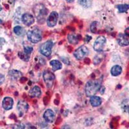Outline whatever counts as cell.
<instances>
[{
    "label": "cell",
    "instance_id": "1",
    "mask_svg": "<svg viewBox=\"0 0 129 129\" xmlns=\"http://www.w3.org/2000/svg\"><path fill=\"white\" fill-rule=\"evenodd\" d=\"M101 88V82L98 79L90 80L85 85V93L88 97L94 96Z\"/></svg>",
    "mask_w": 129,
    "mask_h": 129
},
{
    "label": "cell",
    "instance_id": "2",
    "mask_svg": "<svg viewBox=\"0 0 129 129\" xmlns=\"http://www.w3.org/2000/svg\"><path fill=\"white\" fill-rule=\"evenodd\" d=\"M27 38L28 41L32 43H37L40 42L42 39L41 32L38 29H33L28 31L27 32Z\"/></svg>",
    "mask_w": 129,
    "mask_h": 129
},
{
    "label": "cell",
    "instance_id": "3",
    "mask_svg": "<svg viewBox=\"0 0 129 129\" xmlns=\"http://www.w3.org/2000/svg\"><path fill=\"white\" fill-rule=\"evenodd\" d=\"M53 42L52 41H47L43 44L41 45L40 47V52L43 56H50L52 53V49L53 47Z\"/></svg>",
    "mask_w": 129,
    "mask_h": 129
},
{
    "label": "cell",
    "instance_id": "4",
    "mask_svg": "<svg viewBox=\"0 0 129 129\" xmlns=\"http://www.w3.org/2000/svg\"><path fill=\"white\" fill-rule=\"evenodd\" d=\"M36 9H37V10H34V13L38 21L40 23H43L47 16V9L42 5H41V7H39V5H38V8H36Z\"/></svg>",
    "mask_w": 129,
    "mask_h": 129
},
{
    "label": "cell",
    "instance_id": "5",
    "mask_svg": "<svg viewBox=\"0 0 129 129\" xmlns=\"http://www.w3.org/2000/svg\"><path fill=\"white\" fill-rule=\"evenodd\" d=\"M105 43L106 38L103 36H101L96 39L94 43L93 48H94L95 51L98 52H101L103 50Z\"/></svg>",
    "mask_w": 129,
    "mask_h": 129
},
{
    "label": "cell",
    "instance_id": "6",
    "mask_svg": "<svg viewBox=\"0 0 129 129\" xmlns=\"http://www.w3.org/2000/svg\"><path fill=\"white\" fill-rule=\"evenodd\" d=\"M43 79L45 81V83L47 85V87L48 88H51L53 85V83L55 79L54 74L52 72L49 71H45L43 72Z\"/></svg>",
    "mask_w": 129,
    "mask_h": 129
},
{
    "label": "cell",
    "instance_id": "7",
    "mask_svg": "<svg viewBox=\"0 0 129 129\" xmlns=\"http://www.w3.org/2000/svg\"><path fill=\"white\" fill-rule=\"evenodd\" d=\"M88 54V49L86 46H81L74 52V56L77 59H81Z\"/></svg>",
    "mask_w": 129,
    "mask_h": 129
},
{
    "label": "cell",
    "instance_id": "8",
    "mask_svg": "<svg viewBox=\"0 0 129 129\" xmlns=\"http://www.w3.org/2000/svg\"><path fill=\"white\" fill-rule=\"evenodd\" d=\"M57 20H58V14L55 11L52 12L47 18V25L50 27H53L56 25Z\"/></svg>",
    "mask_w": 129,
    "mask_h": 129
},
{
    "label": "cell",
    "instance_id": "9",
    "mask_svg": "<svg viewBox=\"0 0 129 129\" xmlns=\"http://www.w3.org/2000/svg\"><path fill=\"white\" fill-rule=\"evenodd\" d=\"M17 109L19 113V116H22L23 115L27 112L28 109V105L25 101H19L18 103Z\"/></svg>",
    "mask_w": 129,
    "mask_h": 129
},
{
    "label": "cell",
    "instance_id": "10",
    "mask_svg": "<svg viewBox=\"0 0 129 129\" xmlns=\"http://www.w3.org/2000/svg\"><path fill=\"white\" fill-rule=\"evenodd\" d=\"M13 104L14 101L12 98L10 97H6L3 99V102H2V107L5 110H9L12 109Z\"/></svg>",
    "mask_w": 129,
    "mask_h": 129
},
{
    "label": "cell",
    "instance_id": "11",
    "mask_svg": "<svg viewBox=\"0 0 129 129\" xmlns=\"http://www.w3.org/2000/svg\"><path fill=\"white\" fill-rule=\"evenodd\" d=\"M22 21L26 26H30L34 22V18L32 14L28 13L24 14L22 16Z\"/></svg>",
    "mask_w": 129,
    "mask_h": 129
},
{
    "label": "cell",
    "instance_id": "12",
    "mask_svg": "<svg viewBox=\"0 0 129 129\" xmlns=\"http://www.w3.org/2000/svg\"><path fill=\"white\" fill-rule=\"evenodd\" d=\"M55 113L50 109H48L45 112L44 114H43V117L45 119V121L48 123H52L55 119Z\"/></svg>",
    "mask_w": 129,
    "mask_h": 129
},
{
    "label": "cell",
    "instance_id": "13",
    "mask_svg": "<svg viewBox=\"0 0 129 129\" xmlns=\"http://www.w3.org/2000/svg\"><path fill=\"white\" fill-rule=\"evenodd\" d=\"M117 43L120 46L122 47H125V46H127L129 45V40L127 38V37L125 34H119L118 36H117Z\"/></svg>",
    "mask_w": 129,
    "mask_h": 129
},
{
    "label": "cell",
    "instance_id": "14",
    "mask_svg": "<svg viewBox=\"0 0 129 129\" xmlns=\"http://www.w3.org/2000/svg\"><path fill=\"white\" fill-rule=\"evenodd\" d=\"M41 94V89H40V88L38 87V86H35V87H34L29 92L30 96L32 97V98H34V97L39 98V97H40Z\"/></svg>",
    "mask_w": 129,
    "mask_h": 129
},
{
    "label": "cell",
    "instance_id": "15",
    "mask_svg": "<svg viewBox=\"0 0 129 129\" xmlns=\"http://www.w3.org/2000/svg\"><path fill=\"white\" fill-rule=\"evenodd\" d=\"M101 102H102V101H101V98L98 96H95V95L91 97L90 100V103L91 105L95 107L100 106L101 104Z\"/></svg>",
    "mask_w": 129,
    "mask_h": 129
},
{
    "label": "cell",
    "instance_id": "16",
    "mask_svg": "<svg viewBox=\"0 0 129 129\" xmlns=\"http://www.w3.org/2000/svg\"><path fill=\"white\" fill-rule=\"evenodd\" d=\"M68 41L70 43L74 45L78 44L79 42V36L75 34H69L67 36Z\"/></svg>",
    "mask_w": 129,
    "mask_h": 129
},
{
    "label": "cell",
    "instance_id": "17",
    "mask_svg": "<svg viewBox=\"0 0 129 129\" xmlns=\"http://www.w3.org/2000/svg\"><path fill=\"white\" fill-rule=\"evenodd\" d=\"M9 75L12 79L16 80V79H18L21 77L22 73L20 71H16V70H11V71H9Z\"/></svg>",
    "mask_w": 129,
    "mask_h": 129
},
{
    "label": "cell",
    "instance_id": "18",
    "mask_svg": "<svg viewBox=\"0 0 129 129\" xmlns=\"http://www.w3.org/2000/svg\"><path fill=\"white\" fill-rule=\"evenodd\" d=\"M50 65L52 67L53 71H56L57 70H60L62 68V64L58 60H52L50 62Z\"/></svg>",
    "mask_w": 129,
    "mask_h": 129
},
{
    "label": "cell",
    "instance_id": "19",
    "mask_svg": "<svg viewBox=\"0 0 129 129\" xmlns=\"http://www.w3.org/2000/svg\"><path fill=\"white\" fill-rule=\"evenodd\" d=\"M122 72V68L119 65H114V67H112V68L111 69V74L114 76H119Z\"/></svg>",
    "mask_w": 129,
    "mask_h": 129
},
{
    "label": "cell",
    "instance_id": "20",
    "mask_svg": "<svg viewBox=\"0 0 129 129\" xmlns=\"http://www.w3.org/2000/svg\"><path fill=\"white\" fill-rule=\"evenodd\" d=\"M23 47H24V52H25L26 54L30 55L32 53V52L33 51V47L32 45H30V44H28V43L24 42L23 43Z\"/></svg>",
    "mask_w": 129,
    "mask_h": 129
},
{
    "label": "cell",
    "instance_id": "21",
    "mask_svg": "<svg viewBox=\"0 0 129 129\" xmlns=\"http://www.w3.org/2000/svg\"><path fill=\"white\" fill-rule=\"evenodd\" d=\"M79 4L85 8H89L92 5V0H78Z\"/></svg>",
    "mask_w": 129,
    "mask_h": 129
},
{
    "label": "cell",
    "instance_id": "22",
    "mask_svg": "<svg viewBox=\"0 0 129 129\" xmlns=\"http://www.w3.org/2000/svg\"><path fill=\"white\" fill-rule=\"evenodd\" d=\"M14 32L15 34L18 36H23L25 34V30L23 28H22L21 26H15L14 28Z\"/></svg>",
    "mask_w": 129,
    "mask_h": 129
},
{
    "label": "cell",
    "instance_id": "23",
    "mask_svg": "<svg viewBox=\"0 0 129 129\" xmlns=\"http://www.w3.org/2000/svg\"><path fill=\"white\" fill-rule=\"evenodd\" d=\"M117 9H118L119 12L121 13L126 12L129 9V5L127 4H123V5H117Z\"/></svg>",
    "mask_w": 129,
    "mask_h": 129
},
{
    "label": "cell",
    "instance_id": "24",
    "mask_svg": "<svg viewBox=\"0 0 129 129\" xmlns=\"http://www.w3.org/2000/svg\"><path fill=\"white\" fill-rule=\"evenodd\" d=\"M18 56H19V58L22 60L25 61H28L30 59V55L27 54L26 53L24 52H19L18 53Z\"/></svg>",
    "mask_w": 129,
    "mask_h": 129
},
{
    "label": "cell",
    "instance_id": "25",
    "mask_svg": "<svg viewBox=\"0 0 129 129\" xmlns=\"http://www.w3.org/2000/svg\"><path fill=\"white\" fill-rule=\"evenodd\" d=\"M102 59H103V56H101V55H97L94 58V63L95 64H100Z\"/></svg>",
    "mask_w": 129,
    "mask_h": 129
},
{
    "label": "cell",
    "instance_id": "26",
    "mask_svg": "<svg viewBox=\"0 0 129 129\" xmlns=\"http://www.w3.org/2000/svg\"><path fill=\"white\" fill-rule=\"evenodd\" d=\"M97 24H98V22L94 21V22L92 23V24L90 25V30L92 33H95L96 32Z\"/></svg>",
    "mask_w": 129,
    "mask_h": 129
},
{
    "label": "cell",
    "instance_id": "27",
    "mask_svg": "<svg viewBox=\"0 0 129 129\" xmlns=\"http://www.w3.org/2000/svg\"><path fill=\"white\" fill-rule=\"evenodd\" d=\"M12 129H25V128L22 124H16L13 126Z\"/></svg>",
    "mask_w": 129,
    "mask_h": 129
},
{
    "label": "cell",
    "instance_id": "28",
    "mask_svg": "<svg viewBox=\"0 0 129 129\" xmlns=\"http://www.w3.org/2000/svg\"><path fill=\"white\" fill-rule=\"evenodd\" d=\"M110 126H111V128H116L117 127V126H118V123H117V121H114L112 120L111 121V123H110Z\"/></svg>",
    "mask_w": 129,
    "mask_h": 129
},
{
    "label": "cell",
    "instance_id": "29",
    "mask_svg": "<svg viewBox=\"0 0 129 129\" xmlns=\"http://www.w3.org/2000/svg\"><path fill=\"white\" fill-rule=\"evenodd\" d=\"M5 81V76L3 74H0V85L3 83Z\"/></svg>",
    "mask_w": 129,
    "mask_h": 129
},
{
    "label": "cell",
    "instance_id": "30",
    "mask_svg": "<svg viewBox=\"0 0 129 129\" xmlns=\"http://www.w3.org/2000/svg\"><path fill=\"white\" fill-rule=\"evenodd\" d=\"M61 129H71V126L68 125H64L62 126Z\"/></svg>",
    "mask_w": 129,
    "mask_h": 129
},
{
    "label": "cell",
    "instance_id": "31",
    "mask_svg": "<svg viewBox=\"0 0 129 129\" xmlns=\"http://www.w3.org/2000/svg\"><path fill=\"white\" fill-rule=\"evenodd\" d=\"M125 35L126 36H128L129 37V27L126 28L125 30Z\"/></svg>",
    "mask_w": 129,
    "mask_h": 129
},
{
    "label": "cell",
    "instance_id": "32",
    "mask_svg": "<svg viewBox=\"0 0 129 129\" xmlns=\"http://www.w3.org/2000/svg\"><path fill=\"white\" fill-rule=\"evenodd\" d=\"M84 62H85L86 64H89L90 62V59L85 58V59H84Z\"/></svg>",
    "mask_w": 129,
    "mask_h": 129
},
{
    "label": "cell",
    "instance_id": "33",
    "mask_svg": "<svg viewBox=\"0 0 129 129\" xmlns=\"http://www.w3.org/2000/svg\"><path fill=\"white\" fill-rule=\"evenodd\" d=\"M21 82H25V81L26 80V78H21Z\"/></svg>",
    "mask_w": 129,
    "mask_h": 129
},
{
    "label": "cell",
    "instance_id": "34",
    "mask_svg": "<svg viewBox=\"0 0 129 129\" xmlns=\"http://www.w3.org/2000/svg\"><path fill=\"white\" fill-rule=\"evenodd\" d=\"M67 2H69V3H72V2H73L74 0H66Z\"/></svg>",
    "mask_w": 129,
    "mask_h": 129
},
{
    "label": "cell",
    "instance_id": "35",
    "mask_svg": "<svg viewBox=\"0 0 129 129\" xmlns=\"http://www.w3.org/2000/svg\"><path fill=\"white\" fill-rule=\"evenodd\" d=\"M2 6H1V5H0V10H2Z\"/></svg>",
    "mask_w": 129,
    "mask_h": 129
}]
</instances>
